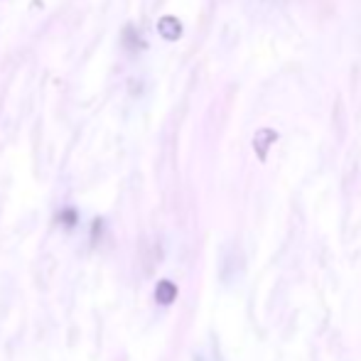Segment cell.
<instances>
[{
  "instance_id": "1",
  "label": "cell",
  "mask_w": 361,
  "mask_h": 361,
  "mask_svg": "<svg viewBox=\"0 0 361 361\" xmlns=\"http://www.w3.org/2000/svg\"><path fill=\"white\" fill-rule=\"evenodd\" d=\"M155 298H157V302H162V305H172L177 298V286L170 281H160V286L155 288Z\"/></svg>"
}]
</instances>
